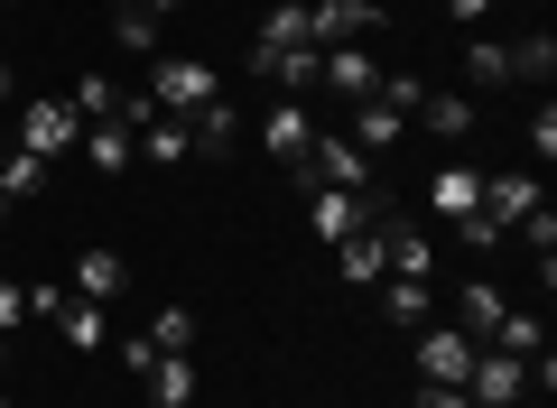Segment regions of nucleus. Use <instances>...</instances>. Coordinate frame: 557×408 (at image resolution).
<instances>
[{
  "instance_id": "nucleus-38",
  "label": "nucleus",
  "mask_w": 557,
  "mask_h": 408,
  "mask_svg": "<svg viewBox=\"0 0 557 408\" xmlns=\"http://www.w3.org/2000/svg\"><path fill=\"white\" fill-rule=\"evenodd\" d=\"M20 316H28V288H10V279H0V334L20 325Z\"/></svg>"
},
{
  "instance_id": "nucleus-12",
  "label": "nucleus",
  "mask_w": 557,
  "mask_h": 408,
  "mask_svg": "<svg viewBox=\"0 0 557 408\" xmlns=\"http://www.w3.org/2000/svg\"><path fill=\"white\" fill-rule=\"evenodd\" d=\"M344 139H354V149H362V158H391V149H399V139H409V121H399V112H391V102H381V94H372V102H354V131H344Z\"/></svg>"
},
{
  "instance_id": "nucleus-29",
  "label": "nucleus",
  "mask_w": 557,
  "mask_h": 408,
  "mask_svg": "<svg viewBox=\"0 0 557 408\" xmlns=\"http://www.w3.org/2000/svg\"><path fill=\"white\" fill-rule=\"evenodd\" d=\"M465 75L474 84H511V38H474L465 47Z\"/></svg>"
},
{
  "instance_id": "nucleus-11",
  "label": "nucleus",
  "mask_w": 557,
  "mask_h": 408,
  "mask_svg": "<svg viewBox=\"0 0 557 408\" xmlns=\"http://www.w3.org/2000/svg\"><path fill=\"white\" fill-rule=\"evenodd\" d=\"M428 214H437V223L483 214V176L474 168H437V176H428Z\"/></svg>"
},
{
  "instance_id": "nucleus-22",
  "label": "nucleus",
  "mask_w": 557,
  "mask_h": 408,
  "mask_svg": "<svg viewBox=\"0 0 557 408\" xmlns=\"http://www.w3.org/2000/svg\"><path fill=\"white\" fill-rule=\"evenodd\" d=\"M418 121H428L437 139H465V131H474V102H465V94H437V84H428V102H418Z\"/></svg>"
},
{
  "instance_id": "nucleus-28",
  "label": "nucleus",
  "mask_w": 557,
  "mask_h": 408,
  "mask_svg": "<svg viewBox=\"0 0 557 408\" xmlns=\"http://www.w3.org/2000/svg\"><path fill=\"white\" fill-rule=\"evenodd\" d=\"M233 131H242V112H233V102H223V94L205 102L196 121H186V139H196V149H233Z\"/></svg>"
},
{
  "instance_id": "nucleus-2",
  "label": "nucleus",
  "mask_w": 557,
  "mask_h": 408,
  "mask_svg": "<svg viewBox=\"0 0 557 408\" xmlns=\"http://www.w3.org/2000/svg\"><path fill=\"white\" fill-rule=\"evenodd\" d=\"M214 94H223V75H214L205 57H159V75H149V102H159V112H177V121H196Z\"/></svg>"
},
{
  "instance_id": "nucleus-16",
  "label": "nucleus",
  "mask_w": 557,
  "mask_h": 408,
  "mask_svg": "<svg viewBox=\"0 0 557 408\" xmlns=\"http://www.w3.org/2000/svg\"><path fill=\"white\" fill-rule=\"evenodd\" d=\"M75 149L94 158V176H131V168H139V139L121 131V121H94V131H84Z\"/></svg>"
},
{
  "instance_id": "nucleus-33",
  "label": "nucleus",
  "mask_w": 557,
  "mask_h": 408,
  "mask_svg": "<svg viewBox=\"0 0 557 408\" xmlns=\"http://www.w3.org/2000/svg\"><path fill=\"white\" fill-rule=\"evenodd\" d=\"M381 102H391L399 121H418V102H428V84H418V75H381Z\"/></svg>"
},
{
  "instance_id": "nucleus-13",
  "label": "nucleus",
  "mask_w": 557,
  "mask_h": 408,
  "mask_svg": "<svg viewBox=\"0 0 557 408\" xmlns=\"http://www.w3.org/2000/svg\"><path fill=\"white\" fill-rule=\"evenodd\" d=\"M381 270H399V279H428V270H437V242L418 233V223H381Z\"/></svg>"
},
{
  "instance_id": "nucleus-31",
  "label": "nucleus",
  "mask_w": 557,
  "mask_h": 408,
  "mask_svg": "<svg viewBox=\"0 0 557 408\" xmlns=\"http://www.w3.org/2000/svg\"><path fill=\"white\" fill-rule=\"evenodd\" d=\"M493 353H520V362H530V353H548L539 316H502V325H493Z\"/></svg>"
},
{
  "instance_id": "nucleus-24",
  "label": "nucleus",
  "mask_w": 557,
  "mask_h": 408,
  "mask_svg": "<svg viewBox=\"0 0 557 408\" xmlns=\"http://www.w3.org/2000/svg\"><path fill=\"white\" fill-rule=\"evenodd\" d=\"M65 102H75V121H84V131H94V121H121V84H112V75H84Z\"/></svg>"
},
{
  "instance_id": "nucleus-26",
  "label": "nucleus",
  "mask_w": 557,
  "mask_h": 408,
  "mask_svg": "<svg viewBox=\"0 0 557 408\" xmlns=\"http://www.w3.org/2000/svg\"><path fill=\"white\" fill-rule=\"evenodd\" d=\"M260 47H317V28H307V0H278L270 20H260Z\"/></svg>"
},
{
  "instance_id": "nucleus-30",
  "label": "nucleus",
  "mask_w": 557,
  "mask_h": 408,
  "mask_svg": "<svg viewBox=\"0 0 557 408\" xmlns=\"http://www.w3.org/2000/svg\"><path fill=\"white\" fill-rule=\"evenodd\" d=\"M149 344H159V353H186V344H196V307H159V316H149Z\"/></svg>"
},
{
  "instance_id": "nucleus-43",
  "label": "nucleus",
  "mask_w": 557,
  "mask_h": 408,
  "mask_svg": "<svg viewBox=\"0 0 557 408\" xmlns=\"http://www.w3.org/2000/svg\"><path fill=\"white\" fill-rule=\"evenodd\" d=\"M0 371H10V334H0Z\"/></svg>"
},
{
  "instance_id": "nucleus-42",
  "label": "nucleus",
  "mask_w": 557,
  "mask_h": 408,
  "mask_svg": "<svg viewBox=\"0 0 557 408\" xmlns=\"http://www.w3.org/2000/svg\"><path fill=\"white\" fill-rule=\"evenodd\" d=\"M102 10H139V0H102Z\"/></svg>"
},
{
  "instance_id": "nucleus-36",
  "label": "nucleus",
  "mask_w": 557,
  "mask_h": 408,
  "mask_svg": "<svg viewBox=\"0 0 557 408\" xmlns=\"http://www.w3.org/2000/svg\"><path fill=\"white\" fill-rule=\"evenodd\" d=\"M65 297H75V288H57V279H38V288H28V316H47V325H57V316H65Z\"/></svg>"
},
{
  "instance_id": "nucleus-40",
  "label": "nucleus",
  "mask_w": 557,
  "mask_h": 408,
  "mask_svg": "<svg viewBox=\"0 0 557 408\" xmlns=\"http://www.w3.org/2000/svg\"><path fill=\"white\" fill-rule=\"evenodd\" d=\"M139 10H149V20H159V28H168V10H186V0H139Z\"/></svg>"
},
{
  "instance_id": "nucleus-45",
  "label": "nucleus",
  "mask_w": 557,
  "mask_h": 408,
  "mask_svg": "<svg viewBox=\"0 0 557 408\" xmlns=\"http://www.w3.org/2000/svg\"><path fill=\"white\" fill-rule=\"evenodd\" d=\"M0 223H10V195H0Z\"/></svg>"
},
{
  "instance_id": "nucleus-32",
  "label": "nucleus",
  "mask_w": 557,
  "mask_h": 408,
  "mask_svg": "<svg viewBox=\"0 0 557 408\" xmlns=\"http://www.w3.org/2000/svg\"><path fill=\"white\" fill-rule=\"evenodd\" d=\"M520 233H530V251H539V279H557V214L539 205V214H520Z\"/></svg>"
},
{
  "instance_id": "nucleus-7",
  "label": "nucleus",
  "mask_w": 557,
  "mask_h": 408,
  "mask_svg": "<svg viewBox=\"0 0 557 408\" xmlns=\"http://www.w3.org/2000/svg\"><path fill=\"white\" fill-rule=\"evenodd\" d=\"M260 149H270L278 168H298V158L317 149V121H307V102H298V94H278L270 112H260Z\"/></svg>"
},
{
  "instance_id": "nucleus-27",
  "label": "nucleus",
  "mask_w": 557,
  "mask_h": 408,
  "mask_svg": "<svg viewBox=\"0 0 557 408\" xmlns=\"http://www.w3.org/2000/svg\"><path fill=\"white\" fill-rule=\"evenodd\" d=\"M502 297H493V279H465V334H474V344H493V325H502Z\"/></svg>"
},
{
  "instance_id": "nucleus-4",
  "label": "nucleus",
  "mask_w": 557,
  "mask_h": 408,
  "mask_svg": "<svg viewBox=\"0 0 557 408\" xmlns=\"http://www.w3.org/2000/svg\"><path fill=\"white\" fill-rule=\"evenodd\" d=\"M474 334L465 325H418V381H446V390H465V371H474Z\"/></svg>"
},
{
  "instance_id": "nucleus-41",
  "label": "nucleus",
  "mask_w": 557,
  "mask_h": 408,
  "mask_svg": "<svg viewBox=\"0 0 557 408\" xmlns=\"http://www.w3.org/2000/svg\"><path fill=\"white\" fill-rule=\"evenodd\" d=\"M0 102H10V57H0Z\"/></svg>"
},
{
  "instance_id": "nucleus-18",
  "label": "nucleus",
  "mask_w": 557,
  "mask_h": 408,
  "mask_svg": "<svg viewBox=\"0 0 557 408\" xmlns=\"http://www.w3.org/2000/svg\"><path fill=\"white\" fill-rule=\"evenodd\" d=\"M131 139H139V158H149V168H177V158H196V139H186V121H177V112H149Z\"/></svg>"
},
{
  "instance_id": "nucleus-17",
  "label": "nucleus",
  "mask_w": 557,
  "mask_h": 408,
  "mask_svg": "<svg viewBox=\"0 0 557 408\" xmlns=\"http://www.w3.org/2000/svg\"><path fill=\"white\" fill-rule=\"evenodd\" d=\"M520 214H539V176H483V223L511 233Z\"/></svg>"
},
{
  "instance_id": "nucleus-44",
  "label": "nucleus",
  "mask_w": 557,
  "mask_h": 408,
  "mask_svg": "<svg viewBox=\"0 0 557 408\" xmlns=\"http://www.w3.org/2000/svg\"><path fill=\"white\" fill-rule=\"evenodd\" d=\"M0 10H28V0H0Z\"/></svg>"
},
{
  "instance_id": "nucleus-39",
  "label": "nucleus",
  "mask_w": 557,
  "mask_h": 408,
  "mask_svg": "<svg viewBox=\"0 0 557 408\" xmlns=\"http://www.w3.org/2000/svg\"><path fill=\"white\" fill-rule=\"evenodd\" d=\"M446 10H456V28H483V10H493V0H446Z\"/></svg>"
},
{
  "instance_id": "nucleus-19",
  "label": "nucleus",
  "mask_w": 557,
  "mask_h": 408,
  "mask_svg": "<svg viewBox=\"0 0 557 408\" xmlns=\"http://www.w3.org/2000/svg\"><path fill=\"white\" fill-rule=\"evenodd\" d=\"M121 288H131V260H121V251H84V260H75V297H94V307H112Z\"/></svg>"
},
{
  "instance_id": "nucleus-37",
  "label": "nucleus",
  "mask_w": 557,
  "mask_h": 408,
  "mask_svg": "<svg viewBox=\"0 0 557 408\" xmlns=\"http://www.w3.org/2000/svg\"><path fill=\"white\" fill-rule=\"evenodd\" d=\"M409 408H465V390H446V381H418V390H409Z\"/></svg>"
},
{
  "instance_id": "nucleus-23",
  "label": "nucleus",
  "mask_w": 557,
  "mask_h": 408,
  "mask_svg": "<svg viewBox=\"0 0 557 408\" xmlns=\"http://www.w3.org/2000/svg\"><path fill=\"white\" fill-rule=\"evenodd\" d=\"M511 75H520V84H548V75H557V38H548V28L511 38Z\"/></svg>"
},
{
  "instance_id": "nucleus-25",
  "label": "nucleus",
  "mask_w": 557,
  "mask_h": 408,
  "mask_svg": "<svg viewBox=\"0 0 557 408\" xmlns=\"http://www.w3.org/2000/svg\"><path fill=\"white\" fill-rule=\"evenodd\" d=\"M335 270L344 279H381V223H362V233L335 242Z\"/></svg>"
},
{
  "instance_id": "nucleus-15",
  "label": "nucleus",
  "mask_w": 557,
  "mask_h": 408,
  "mask_svg": "<svg viewBox=\"0 0 557 408\" xmlns=\"http://www.w3.org/2000/svg\"><path fill=\"white\" fill-rule=\"evenodd\" d=\"M139 390H149V408H196V362L186 353H159V362L139 371Z\"/></svg>"
},
{
  "instance_id": "nucleus-14",
  "label": "nucleus",
  "mask_w": 557,
  "mask_h": 408,
  "mask_svg": "<svg viewBox=\"0 0 557 408\" xmlns=\"http://www.w3.org/2000/svg\"><path fill=\"white\" fill-rule=\"evenodd\" d=\"M57 186V158H38V149H20V139H10V149H0V195H10V205H28V195H47Z\"/></svg>"
},
{
  "instance_id": "nucleus-6",
  "label": "nucleus",
  "mask_w": 557,
  "mask_h": 408,
  "mask_svg": "<svg viewBox=\"0 0 557 408\" xmlns=\"http://www.w3.org/2000/svg\"><path fill=\"white\" fill-rule=\"evenodd\" d=\"M520 390H530V362L483 344V353H474V371H465V399H474V408H511Z\"/></svg>"
},
{
  "instance_id": "nucleus-3",
  "label": "nucleus",
  "mask_w": 557,
  "mask_h": 408,
  "mask_svg": "<svg viewBox=\"0 0 557 408\" xmlns=\"http://www.w3.org/2000/svg\"><path fill=\"white\" fill-rule=\"evenodd\" d=\"M307 223H317V242L335 251L362 223H391V205H381V195H344V186H307Z\"/></svg>"
},
{
  "instance_id": "nucleus-21",
  "label": "nucleus",
  "mask_w": 557,
  "mask_h": 408,
  "mask_svg": "<svg viewBox=\"0 0 557 408\" xmlns=\"http://www.w3.org/2000/svg\"><path fill=\"white\" fill-rule=\"evenodd\" d=\"M381 316H391L399 334H418L428 316H437V288H428V279H391V297H381Z\"/></svg>"
},
{
  "instance_id": "nucleus-5",
  "label": "nucleus",
  "mask_w": 557,
  "mask_h": 408,
  "mask_svg": "<svg viewBox=\"0 0 557 408\" xmlns=\"http://www.w3.org/2000/svg\"><path fill=\"white\" fill-rule=\"evenodd\" d=\"M84 139V121H75V102H57V94H38V102H20V149H38V158H65Z\"/></svg>"
},
{
  "instance_id": "nucleus-34",
  "label": "nucleus",
  "mask_w": 557,
  "mask_h": 408,
  "mask_svg": "<svg viewBox=\"0 0 557 408\" xmlns=\"http://www.w3.org/2000/svg\"><path fill=\"white\" fill-rule=\"evenodd\" d=\"M112 38L121 47H159V20H149V10H112Z\"/></svg>"
},
{
  "instance_id": "nucleus-8",
  "label": "nucleus",
  "mask_w": 557,
  "mask_h": 408,
  "mask_svg": "<svg viewBox=\"0 0 557 408\" xmlns=\"http://www.w3.org/2000/svg\"><path fill=\"white\" fill-rule=\"evenodd\" d=\"M317 84H325V94H344V102H372L381 94V57H372V47H325Z\"/></svg>"
},
{
  "instance_id": "nucleus-10",
  "label": "nucleus",
  "mask_w": 557,
  "mask_h": 408,
  "mask_svg": "<svg viewBox=\"0 0 557 408\" xmlns=\"http://www.w3.org/2000/svg\"><path fill=\"white\" fill-rule=\"evenodd\" d=\"M307 28H317V47H362L372 0H307Z\"/></svg>"
},
{
  "instance_id": "nucleus-35",
  "label": "nucleus",
  "mask_w": 557,
  "mask_h": 408,
  "mask_svg": "<svg viewBox=\"0 0 557 408\" xmlns=\"http://www.w3.org/2000/svg\"><path fill=\"white\" fill-rule=\"evenodd\" d=\"M530 149H539V168L557 158V102H539V121H530Z\"/></svg>"
},
{
  "instance_id": "nucleus-20",
  "label": "nucleus",
  "mask_w": 557,
  "mask_h": 408,
  "mask_svg": "<svg viewBox=\"0 0 557 408\" xmlns=\"http://www.w3.org/2000/svg\"><path fill=\"white\" fill-rule=\"evenodd\" d=\"M57 334H65V344H75V353H112V316H102L94 297H65Z\"/></svg>"
},
{
  "instance_id": "nucleus-1",
  "label": "nucleus",
  "mask_w": 557,
  "mask_h": 408,
  "mask_svg": "<svg viewBox=\"0 0 557 408\" xmlns=\"http://www.w3.org/2000/svg\"><path fill=\"white\" fill-rule=\"evenodd\" d=\"M288 176H298V186H344V195H372V158H362L344 131H317V149H307Z\"/></svg>"
},
{
  "instance_id": "nucleus-9",
  "label": "nucleus",
  "mask_w": 557,
  "mask_h": 408,
  "mask_svg": "<svg viewBox=\"0 0 557 408\" xmlns=\"http://www.w3.org/2000/svg\"><path fill=\"white\" fill-rule=\"evenodd\" d=\"M317 57H325V47H251L242 65H251L270 94H307V84H317Z\"/></svg>"
}]
</instances>
